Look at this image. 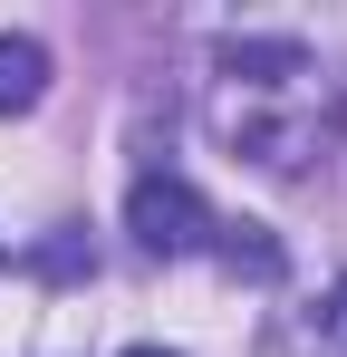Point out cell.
<instances>
[{
  "label": "cell",
  "mask_w": 347,
  "mask_h": 357,
  "mask_svg": "<svg viewBox=\"0 0 347 357\" xmlns=\"http://www.w3.org/2000/svg\"><path fill=\"white\" fill-rule=\"evenodd\" d=\"M125 232H135V251H155V261H183V251H203L213 213H203V193L183 174H145L125 193Z\"/></svg>",
  "instance_id": "obj_1"
},
{
  "label": "cell",
  "mask_w": 347,
  "mask_h": 357,
  "mask_svg": "<svg viewBox=\"0 0 347 357\" xmlns=\"http://www.w3.org/2000/svg\"><path fill=\"white\" fill-rule=\"evenodd\" d=\"M39 97H49V49L29 29H10L0 39V116H29Z\"/></svg>",
  "instance_id": "obj_2"
},
{
  "label": "cell",
  "mask_w": 347,
  "mask_h": 357,
  "mask_svg": "<svg viewBox=\"0 0 347 357\" xmlns=\"http://www.w3.org/2000/svg\"><path fill=\"white\" fill-rule=\"evenodd\" d=\"M328 338H338V348H347V280H338V290H328Z\"/></svg>",
  "instance_id": "obj_3"
},
{
  "label": "cell",
  "mask_w": 347,
  "mask_h": 357,
  "mask_svg": "<svg viewBox=\"0 0 347 357\" xmlns=\"http://www.w3.org/2000/svg\"><path fill=\"white\" fill-rule=\"evenodd\" d=\"M125 357H174V348H125Z\"/></svg>",
  "instance_id": "obj_4"
}]
</instances>
